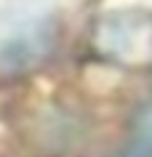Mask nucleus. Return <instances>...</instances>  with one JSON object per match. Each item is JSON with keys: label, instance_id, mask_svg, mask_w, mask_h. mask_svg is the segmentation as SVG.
Instances as JSON below:
<instances>
[{"label": "nucleus", "instance_id": "39448f33", "mask_svg": "<svg viewBox=\"0 0 152 157\" xmlns=\"http://www.w3.org/2000/svg\"><path fill=\"white\" fill-rule=\"evenodd\" d=\"M110 157H150L147 152H120V155H110Z\"/></svg>", "mask_w": 152, "mask_h": 157}, {"label": "nucleus", "instance_id": "20e7f679", "mask_svg": "<svg viewBox=\"0 0 152 157\" xmlns=\"http://www.w3.org/2000/svg\"><path fill=\"white\" fill-rule=\"evenodd\" d=\"M131 139L139 147V152L152 155V101L134 115V120H131Z\"/></svg>", "mask_w": 152, "mask_h": 157}, {"label": "nucleus", "instance_id": "7ed1b4c3", "mask_svg": "<svg viewBox=\"0 0 152 157\" xmlns=\"http://www.w3.org/2000/svg\"><path fill=\"white\" fill-rule=\"evenodd\" d=\"M40 139L45 147L51 149H72L75 144H80V123L67 112H51L40 120L37 125Z\"/></svg>", "mask_w": 152, "mask_h": 157}, {"label": "nucleus", "instance_id": "f03ea898", "mask_svg": "<svg viewBox=\"0 0 152 157\" xmlns=\"http://www.w3.org/2000/svg\"><path fill=\"white\" fill-rule=\"evenodd\" d=\"M53 40H56V35H53V29L48 24L35 27L29 32L14 37L0 53V69L8 75H21L27 69L37 67L43 59H48Z\"/></svg>", "mask_w": 152, "mask_h": 157}, {"label": "nucleus", "instance_id": "f257e3e1", "mask_svg": "<svg viewBox=\"0 0 152 157\" xmlns=\"http://www.w3.org/2000/svg\"><path fill=\"white\" fill-rule=\"evenodd\" d=\"M91 45L104 61L112 64H152V13L142 8L104 13L91 29Z\"/></svg>", "mask_w": 152, "mask_h": 157}]
</instances>
